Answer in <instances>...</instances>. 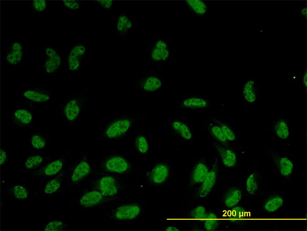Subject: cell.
<instances>
[{
    "instance_id": "cell-1",
    "label": "cell",
    "mask_w": 307,
    "mask_h": 231,
    "mask_svg": "<svg viewBox=\"0 0 307 231\" xmlns=\"http://www.w3.org/2000/svg\"><path fill=\"white\" fill-rule=\"evenodd\" d=\"M87 50V46L80 42L70 48L66 56L67 68L69 72H76L81 70Z\"/></svg>"
},
{
    "instance_id": "cell-2",
    "label": "cell",
    "mask_w": 307,
    "mask_h": 231,
    "mask_svg": "<svg viewBox=\"0 0 307 231\" xmlns=\"http://www.w3.org/2000/svg\"><path fill=\"white\" fill-rule=\"evenodd\" d=\"M4 60L9 65L15 66L23 61L25 55L26 49L22 42L19 39H11L5 42Z\"/></svg>"
},
{
    "instance_id": "cell-3",
    "label": "cell",
    "mask_w": 307,
    "mask_h": 231,
    "mask_svg": "<svg viewBox=\"0 0 307 231\" xmlns=\"http://www.w3.org/2000/svg\"><path fill=\"white\" fill-rule=\"evenodd\" d=\"M62 62L59 51L55 48L45 46L44 48L43 70L46 75H53L60 69Z\"/></svg>"
},
{
    "instance_id": "cell-4",
    "label": "cell",
    "mask_w": 307,
    "mask_h": 231,
    "mask_svg": "<svg viewBox=\"0 0 307 231\" xmlns=\"http://www.w3.org/2000/svg\"><path fill=\"white\" fill-rule=\"evenodd\" d=\"M132 124V120L128 118L116 119L106 127L104 135L108 139H119L128 133Z\"/></svg>"
},
{
    "instance_id": "cell-5",
    "label": "cell",
    "mask_w": 307,
    "mask_h": 231,
    "mask_svg": "<svg viewBox=\"0 0 307 231\" xmlns=\"http://www.w3.org/2000/svg\"><path fill=\"white\" fill-rule=\"evenodd\" d=\"M51 92L43 88L27 89L22 93V97L32 104H46L51 100Z\"/></svg>"
},
{
    "instance_id": "cell-6",
    "label": "cell",
    "mask_w": 307,
    "mask_h": 231,
    "mask_svg": "<svg viewBox=\"0 0 307 231\" xmlns=\"http://www.w3.org/2000/svg\"><path fill=\"white\" fill-rule=\"evenodd\" d=\"M142 211L141 207L137 204H127L114 209L113 217L121 221H130L139 217Z\"/></svg>"
},
{
    "instance_id": "cell-7",
    "label": "cell",
    "mask_w": 307,
    "mask_h": 231,
    "mask_svg": "<svg viewBox=\"0 0 307 231\" xmlns=\"http://www.w3.org/2000/svg\"><path fill=\"white\" fill-rule=\"evenodd\" d=\"M95 186L105 197L113 198L118 194L119 184L116 179L109 175L102 176L95 182Z\"/></svg>"
},
{
    "instance_id": "cell-8",
    "label": "cell",
    "mask_w": 307,
    "mask_h": 231,
    "mask_svg": "<svg viewBox=\"0 0 307 231\" xmlns=\"http://www.w3.org/2000/svg\"><path fill=\"white\" fill-rule=\"evenodd\" d=\"M102 167L108 172L121 175L129 171L131 165L124 157L112 155L105 159L102 164Z\"/></svg>"
},
{
    "instance_id": "cell-9",
    "label": "cell",
    "mask_w": 307,
    "mask_h": 231,
    "mask_svg": "<svg viewBox=\"0 0 307 231\" xmlns=\"http://www.w3.org/2000/svg\"><path fill=\"white\" fill-rule=\"evenodd\" d=\"M83 99L74 97L68 99L62 107V112L69 122L75 121L80 116L83 108Z\"/></svg>"
},
{
    "instance_id": "cell-10",
    "label": "cell",
    "mask_w": 307,
    "mask_h": 231,
    "mask_svg": "<svg viewBox=\"0 0 307 231\" xmlns=\"http://www.w3.org/2000/svg\"><path fill=\"white\" fill-rule=\"evenodd\" d=\"M218 163L217 160L209 170L208 175L201 183L198 196L201 199L206 198L212 191L218 178Z\"/></svg>"
},
{
    "instance_id": "cell-11",
    "label": "cell",
    "mask_w": 307,
    "mask_h": 231,
    "mask_svg": "<svg viewBox=\"0 0 307 231\" xmlns=\"http://www.w3.org/2000/svg\"><path fill=\"white\" fill-rule=\"evenodd\" d=\"M92 172V168L86 158H83L73 169L70 175V183L73 186L79 184L88 176Z\"/></svg>"
},
{
    "instance_id": "cell-12",
    "label": "cell",
    "mask_w": 307,
    "mask_h": 231,
    "mask_svg": "<svg viewBox=\"0 0 307 231\" xmlns=\"http://www.w3.org/2000/svg\"><path fill=\"white\" fill-rule=\"evenodd\" d=\"M214 147L220 156L222 163L225 167L232 168L237 165L238 156L235 151L218 142L214 143Z\"/></svg>"
},
{
    "instance_id": "cell-13",
    "label": "cell",
    "mask_w": 307,
    "mask_h": 231,
    "mask_svg": "<svg viewBox=\"0 0 307 231\" xmlns=\"http://www.w3.org/2000/svg\"><path fill=\"white\" fill-rule=\"evenodd\" d=\"M150 182L154 185H160L166 183L170 177V168L165 163L155 165L148 174Z\"/></svg>"
},
{
    "instance_id": "cell-14",
    "label": "cell",
    "mask_w": 307,
    "mask_h": 231,
    "mask_svg": "<svg viewBox=\"0 0 307 231\" xmlns=\"http://www.w3.org/2000/svg\"><path fill=\"white\" fill-rule=\"evenodd\" d=\"M180 107L186 110H207L211 108V103L207 98L199 96H192L182 100Z\"/></svg>"
},
{
    "instance_id": "cell-15",
    "label": "cell",
    "mask_w": 307,
    "mask_h": 231,
    "mask_svg": "<svg viewBox=\"0 0 307 231\" xmlns=\"http://www.w3.org/2000/svg\"><path fill=\"white\" fill-rule=\"evenodd\" d=\"M242 96L244 102L248 104H255L258 98V86L255 79H248L243 84Z\"/></svg>"
},
{
    "instance_id": "cell-16",
    "label": "cell",
    "mask_w": 307,
    "mask_h": 231,
    "mask_svg": "<svg viewBox=\"0 0 307 231\" xmlns=\"http://www.w3.org/2000/svg\"><path fill=\"white\" fill-rule=\"evenodd\" d=\"M171 52L168 45L164 39L158 40L151 52V59L154 62H162L168 60Z\"/></svg>"
},
{
    "instance_id": "cell-17",
    "label": "cell",
    "mask_w": 307,
    "mask_h": 231,
    "mask_svg": "<svg viewBox=\"0 0 307 231\" xmlns=\"http://www.w3.org/2000/svg\"><path fill=\"white\" fill-rule=\"evenodd\" d=\"M105 196L98 190L88 192L84 194L79 201L80 205L85 208H92L101 204Z\"/></svg>"
},
{
    "instance_id": "cell-18",
    "label": "cell",
    "mask_w": 307,
    "mask_h": 231,
    "mask_svg": "<svg viewBox=\"0 0 307 231\" xmlns=\"http://www.w3.org/2000/svg\"><path fill=\"white\" fill-rule=\"evenodd\" d=\"M65 165L63 159L53 160L36 172L35 176L42 177H53L59 173Z\"/></svg>"
},
{
    "instance_id": "cell-19",
    "label": "cell",
    "mask_w": 307,
    "mask_h": 231,
    "mask_svg": "<svg viewBox=\"0 0 307 231\" xmlns=\"http://www.w3.org/2000/svg\"><path fill=\"white\" fill-rule=\"evenodd\" d=\"M170 127L175 134L184 141H190L194 138L191 127L180 120H173L170 123Z\"/></svg>"
},
{
    "instance_id": "cell-20",
    "label": "cell",
    "mask_w": 307,
    "mask_h": 231,
    "mask_svg": "<svg viewBox=\"0 0 307 231\" xmlns=\"http://www.w3.org/2000/svg\"><path fill=\"white\" fill-rule=\"evenodd\" d=\"M208 164L204 160L197 163L192 169L191 173V183L192 185L201 184L206 178L209 171Z\"/></svg>"
},
{
    "instance_id": "cell-21",
    "label": "cell",
    "mask_w": 307,
    "mask_h": 231,
    "mask_svg": "<svg viewBox=\"0 0 307 231\" xmlns=\"http://www.w3.org/2000/svg\"><path fill=\"white\" fill-rule=\"evenodd\" d=\"M163 82L162 79L151 76L144 78L140 82L139 86L145 93H153L162 88Z\"/></svg>"
},
{
    "instance_id": "cell-22",
    "label": "cell",
    "mask_w": 307,
    "mask_h": 231,
    "mask_svg": "<svg viewBox=\"0 0 307 231\" xmlns=\"http://www.w3.org/2000/svg\"><path fill=\"white\" fill-rule=\"evenodd\" d=\"M273 158L282 176L287 177L292 175L295 165L289 157L275 154L273 155Z\"/></svg>"
},
{
    "instance_id": "cell-23",
    "label": "cell",
    "mask_w": 307,
    "mask_h": 231,
    "mask_svg": "<svg viewBox=\"0 0 307 231\" xmlns=\"http://www.w3.org/2000/svg\"><path fill=\"white\" fill-rule=\"evenodd\" d=\"M12 119L14 123L21 126H26L33 121L34 115L31 111L25 108L16 109L13 112Z\"/></svg>"
},
{
    "instance_id": "cell-24",
    "label": "cell",
    "mask_w": 307,
    "mask_h": 231,
    "mask_svg": "<svg viewBox=\"0 0 307 231\" xmlns=\"http://www.w3.org/2000/svg\"><path fill=\"white\" fill-rule=\"evenodd\" d=\"M242 191L238 188H232L225 194L223 203L228 208L236 207L242 199Z\"/></svg>"
},
{
    "instance_id": "cell-25",
    "label": "cell",
    "mask_w": 307,
    "mask_h": 231,
    "mask_svg": "<svg viewBox=\"0 0 307 231\" xmlns=\"http://www.w3.org/2000/svg\"><path fill=\"white\" fill-rule=\"evenodd\" d=\"M284 204V199L280 195H274L268 198L265 202L263 208L267 213H273L278 211Z\"/></svg>"
},
{
    "instance_id": "cell-26",
    "label": "cell",
    "mask_w": 307,
    "mask_h": 231,
    "mask_svg": "<svg viewBox=\"0 0 307 231\" xmlns=\"http://www.w3.org/2000/svg\"><path fill=\"white\" fill-rule=\"evenodd\" d=\"M185 3L197 16H204L208 12L209 6L206 2L200 0H187Z\"/></svg>"
},
{
    "instance_id": "cell-27",
    "label": "cell",
    "mask_w": 307,
    "mask_h": 231,
    "mask_svg": "<svg viewBox=\"0 0 307 231\" xmlns=\"http://www.w3.org/2000/svg\"><path fill=\"white\" fill-rule=\"evenodd\" d=\"M274 133L277 138L287 140L290 136V127L285 119L277 120L274 126Z\"/></svg>"
},
{
    "instance_id": "cell-28",
    "label": "cell",
    "mask_w": 307,
    "mask_h": 231,
    "mask_svg": "<svg viewBox=\"0 0 307 231\" xmlns=\"http://www.w3.org/2000/svg\"><path fill=\"white\" fill-rule=\"evenodd\" d=\"M209 131L212 137L217 142L223 146H227L228 142L223 134L220 124L215 122L211 123L209 126Z\"/></svg>"
},
{
    "instance_id": "cell-29",
    "label": "cell",
    "mask_w": 307,
    "mask_h": 231,
    "mask_svg": "<svg viewBox=\"0 0 307 231\" xmlns=\"http://www.w3.org/2000/svg\"><path fill=\"white\" fill-rule=\"evenodd\" d=\"M132 28V21L126 14H121L117 20L116 25L117 32L120 34H125Z\"/></svg>"
},
{
    "instance_id": "cell-30",
    "label": "cell",
    "mask_w": 307,
    "mask_h": 231,
    "mask_svg": "<svg viewBox=\"0 0 307 231\" xmlns=\"http://www.w3.org/2000/svg\"><path fill=\"white\" fill-rule=\"evenodd\" d=\"M259 179L256 172H253L248 176L246 182V189L248 194L255 195L259 189Z\"/></svg>"
},
{
    "instance_id": "cell-31",
    "label": "cell",
    "mask_w": 307,
    "mask_h": 231,
    "mask_svg": "<svg viewBox=\"0 0 307 231\" xmlns=\"http://www.w3.org/2000/svg\"><path fill=\"white\" fill-rule=\"evenodd\" d=\"M203 221L204 229L208 231L216 230L220 225L218 216L213 212H208Z\"/></svg>"
},
{
    "instance_id": "cell-32",
    "label": "cell",
    "mask_w": 307,
    "mask_h": 231,
    "mask_svg": "<svg viewBox=\"0 0 307 231\" xmlns=\"http://www.w3.org/2000/svg\"><path fill=\"white\" fill-rule=\"evenodd\" d=\"M62 185V180L58 178L49 180L46 184L44 192L46 195H50L57 192Z\"/></svg>"
},
{
    "instance_id": "cell-33",
    "label": "cell",
    "mask_w": 307,
    "mask_h": 231,
    "mask_svg": "<svg viewBox=\"0 0 307 231\" xmlns=\"http://www.w3.org/2000/svg\"><path fill=\"white\" fill-rule=\"evenodd\" d=\"M135 148L141 154H147L150 150V144L147 138L143 135H138L135 140Z\"/></svg>"
},
{
    "instance_id": "cell-34",
    "label": "cell",
    "mask_w": 307,
    "mask_h": 231,
    "mask_svg": "<svg viewBox=\"0 0 307 231\" xmlns=\"http://www.w3.org/2000/svg\"><path fill=\"white\" fill-rule=\"evenodd\" d=\"M43 161L44 158L41 155H33L27 158L25 161L24 166L27 170H35L42 165Z\"/></svg>"
},
{
    "instance_id": "cell-35",
    "label": "cell",
    "mask_w": 307,
    "mask_h": 231,
    "mask_svg": "<svg viewBox=\"0 0 307 231\" xmlns=\"http://www.w3.org/2000/svg\"><path fill=\"white\" fill-rule=\"evenodd\" d=\"M49 3L43 0L33 1L29 3V10L34 13H41L44 12L48 8Z\"/></svg>"
},
{
    "instance_id": "cell-36",
    "label": "cell",
    "mask_w": 307,
    "mask_h": 231,
    "mask_svg": "<svg viewBox=\"0 0 307 231\" xmlns=\"http://www.w3.org/2000/svg\"><path fill=\"white\" fill-rule=\"evenodd\" d=\"M13 196L19 200H25L28 197V192L25 187L20 185L13 186L11 188Z\"/></svg>"
},
{
    "instance_id": "cell-37",
    "label": "cell",
    "mask_w": 307,
    "mask_h": 231,
    "mask_svg": "<svg viewBox=\"0 0 307 231\" xmlns=\"http://www.w3.org/2000/svg\"><path fill=\"white\" fill-rule=\"evenodd\" d=\"M208 212L203 206H198L195 207L190 212L189 216L195 220H204Z\"/></svg>"
},
{
    "instance_id": "cell-38",
    "label": "cell",
    "mask_w": 307,
    "mask_h": 231,
    "mask_svg": "<svg viewBox=\"0 0 307 231\" xmlns=\"http://www.w3.org/2000/svg\"><path fill=\"white\" fill-rule=\"evenodd\" d=\"M219 124H220L223 134L228 142H235L237 140V136L233 129L225 123L220 122Z\"/></svg>"
},
{
    "instance_id": "cell-39",
    "label": "cell",
    "mask_w": 307,
    "mask_h": 231,
    "mask_svg": "<svg viewBox=\"0 0 307 231\" xmlns=\"http://www.w3.org/2000/svg\"><path fill=\"white\" fill-rule=\"evenodd\" d=\"M31 143L32 147L38 150H43L46 146V141L45 138L38 134L32 137Z\"/></svg>"
},
{
    "instance_id": "cell-40",
    "label": "cell",
    "mask_w": 307,
    "mask_h": 231,
    "mask_svg": "<svg viewBox=\"0 0 307 231\" xmlns=\"http://www.w3.org/2000/svg\"><path fill=\"white\" fill-rule=\"evenodd\" d=\"M67 225L63 221L54 220L49 222L44 228V231H62L66 229Z\"/></svg>"
},
{
    "instance_id": "cell-41",
    "label": "cell",
    "mask_w": 307,
    "mask_h": 231,
    "mask_svg": "<svg viewBox=\"0 0 307 231\" xmlns=\"http://www.w3.org/2000/svg\"><path fill=\"white\" fill-rule=\"evenodd\" d=\"M63 7L69 11L72 12H78L81 8V3L78 1H74V0H71V1H63L62 2Z\"/></svg>"
},
{
    "instance_id": "cell-42",
    "label": "cell",
    "mask_w": 307,
    "mask_h": 231,
    "mask_svg": "<svg viewBox=\"0 0 307 231\" xmlns=\"http://www.w3.org/2000/svg\"><path fill=\"white\" fill-rule=\"evenodd\" d=\"M97 3L101 8L109 9L113 8L114 6V1H97L95 2Z\"/></svg>"
},
{
    "instance_id": "cell-43",
    "label": "cell",
    "mask_w": 307,
    "mask_h": 231,
    "mask_svg": "<svg viewBox=\"0 0 307 231\" xmlns=\"http://www.w3.org/2000/svg\"><path fill=\"white\" fill-rule=\"evenodd\" d=\"M8 160V154L4 150H1V156H0V162H1V165H4Z\"/></svg>"
},
{
    "instance_id": "cell-44",
    "label": "cell",
    "mask_w": 307,
    "mask_h": 231,
    "mask_svg": "<svg viewBox=\"0 0 307 231\" xmlns=\"http://www.w3.org/2000/svg\"><path fill=\"white\" fill-rule=\"evenodd\" d=\"M300 13L301 16L303 18H306L307 17V6L306 5H303L301 6V8H300Z\"/></svg>"
},
{
    "instance_id": "cell-45",
    "label": "cell",
    "mask_w": 307,
    "mask_h": 231,
    "mask_svg": "<svg viewBox=\"0 0 307 231\" xmlns=\"http://www.w3.org/2000/svg\"><path fill=\"white\" fill-rule=\"evenodd\" d=\"M307 71L305 70L302 77V83L304 86V87L306 88L307 85Z\"/></svg>"
},
{
    "instance_id": "cell-46",
    "label": "cell",
    "mask_w": 307,
    "mask_h": 231,
    "mask_svg": "<svg viewBox=\"0 0 307 231\" xmlns=\"http://www.w3.org/2000/svg\"><path fill=\"white\" fill-rule=\"evenodd\" d=\"M166 231H179V229L176 226H169L166 228Z\"/></svg>"
}]
</instances>
